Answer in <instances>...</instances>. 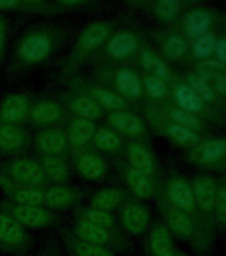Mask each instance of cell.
<instances>
[{
    "label": "cell",
    "mask_w": 226,
    "mask_h": 256,
    "mask_svg": "<svg viewBox=\"0 0 226 256\" xmlns=\"http://www.w3.org/2000/svg\"><path fill=\"white\" fill-rule=\"evenodd\" d=\"M72 35V28L57 22L33 24L15 39L7 59L9 79L25 75L49 63Z\"/></svg>",
    "instance_id": "6da1fadb"
},
{
    "label": "cell",
    "mask_w": 226,
    "mask_h": 256,
    "mask_svg": "<svg viewBox=\"0 0 226 256\" xmlns=\"http://www.w3.org/2000/svg\"><path fill=\"white\" fill-rule=\"evenodd\" d=\"M117 27H119V19H100L91 22L81 28L68 52L67 58L61 64L60 68L61 79L67 80L72 76L77 75V72L84 64L93 62L108 38Z\"/></svg>",
    "instance_id": "7a4b0ae2"
},
{
    "label": "cell",
    "mask_w": 226,
    "mask_h": 256,
    "mask_svg": "<svg viewBox=\"0 0 226 256\" xmlns=\"http://www.w3.org/2000/svg\"><path fill=\"white\" fill-rule=\"evenodd\" d=\"M155 199L161 214V220L171 231L172 235L189 243L200 254H205L209 251V247L213 243L215 232L209 231L204 224L197 222L191 215L171 206L165 200L163 194L160 192V188Z\"/></svg>",
    "instance_id": "3957f363"
},
{
    "label": "cell",
    "mask_w": 226,
    "mask_h": 256,
    "mask_svg": "<svg viewBox=\"0 0 226 256\" xmlns=\"http://www.w3.org/2000/svg\"><path fill=\"white\" fill-rule=\"evenodd\" d=\"M92 79L103 84L117 95L127 100L131 106L144 104V91L141 74L129 64H112L97 62Z\"/></svg>",
    "instance_id": "277c9868"
},
{
    "label": "cell",
    "mask_w": 226,
    "mask_h": 256,
    "mask_svg": "<svg viewBox=\"0 0 226 256\" xmlns=\"http://www.w3.org/2000/svg\"><path fill=\"white\" fill-rule=\"evenodd\" d=\"M141 32L131 26H119L99 52L95 60L112 64H128L135 60L143 47Z\"/></svg>",
    "instance_id": "5b68a950"
},
{
    "label": "cell",
    "mask_w": 226,
    "mask_h": 256,
    "mask_svg": "<svg viewBox=\"0 0 226 256\" xmlns=\"http://www.w3.org/2000/svg\"><path fill=\"white\" fill-rule=\"evenodd\" d=\"M171 95L169 103L176 107L181 108L184 111L189 112L192 115L197 116L199 119L204 120L211 127H221L226 126V118L220 112L215 111L211 106H208L185 82L183 78L177 75L171 83Z\"/></svg>",
    "instance_id": "8992f818"
},
{
    "label": "cell",
    "mask_w": 226,
    "mask_h": 256,
    "mask_svg": "<svg viewBox=\"0 0 226 256\" xmlns=\"http://www.w3.org/2000/svg\"><path fill=\"white\" fill-rule=\"evenodd\" d=\"M185 158L192 166L204 172L226 174V134L205 136L195 147L185 151Z\"/></svg>",
    "instance_id": "52a82bcc"
},
{
    "label": "cell",
    "mask_w": 226,
    "mask_h": 256,
    "mask_svg": "<svg viewBox=\"0 0 226 256\" xmlns=\"http://www.w3.org/2000/svg\"><path fill=\"white\" fill-rule=\"evenodd\" d=\"M68 90L75 92H80L83 95L91 98L105 114L117 111H135L133 106L124 100L116 92L109 90L103 84L97 83L92 78H84V76L75 75L69 79L64 80Z\"/></svg>",
    "instance_id": "ba28073f"
},
{
    "label": "cell",
    "mask_w": 226,
    "mask_h": 256,
    "mask_svg": "<svg viewBox=\"0 0 226 256\" xmlns=\"http://www.w3.org/2000/svg\"><path fill=\"white\" fill-rule=\"evenodd\" d=\"M141 108H143V114L147 126H149L156 134H159L160 136L168 139L177 147L184 148L185 151L195 147L196 144L200 143V140L204 138V136L199 135V134H196L191 130H187V128L181 127L179 124L168 120L165 116L160 114L159 110L153 104L144 103Z\"/></svg>",
    "instance_id": "9c48e42d"
},
{
    "label": "cell",
    "mask_w": 226,
    "mask_h": 256,
    "mask_svg": "<svg viewBox=\"0 0 226 256\" xmlns=\"http://www.w3.org/2000/svg\"><path fill=\"white\" fill-rule=\"evenodd\" d=\"M0 175L16 186L45 188L49 183L44 176L37 159L28 156H15L0 163Z\"/></svg>",
    "instance_id": "30bf717a"
},
{
    "label": "cell",
    "mask_w": 226,
    "mask_h": 256,
    "mask_svg": "<svg viewBox=\"0 0 226 256\" xmlns=\"http://www.w3.org/2000/svg\"><path fill=\"white\" fill-rule=\"evenodd\" d=\"M160 192L163 194L168 203L173 206L175 208L180 211L185 212L192 218H195L197 222L204 224L209 231L215 232L212 228H209L200 216L197 207H196L195 198H193V191H192L191 180L187 179L179 172H171L169 175L165 178L163 183L159 186Z\"/></svg>",
    "instance_id": "8fae6325"
},
{
    "label": "cell",
    "mask_w": 226,
    "mask_h": 256,
    "mask_svg": "<svg viewBox=\"0 0 226 256\" xmlns=\"http://www.w3.org/2000/svg\"><path fill=\"white\" fill-rule=\"evenodd\" d=\"M0 211L25 230H47L60 224L59 215L44 206H24L3 199L0 200Z\"/></svg>",
    "instance_id": "7c38bea8"
},
{
    "label": "cell",
    "mask_w": 226,
    "mask_h": 256,
    "mask_svg": "<svg viewBox=\"0 0 226 256\" xmlns=\"http://www.w3.org/2000/svg\"><path fill=\"white\" fill-rule=\"evenodd\" d=\"M217 14L213 8L204 4L189 3L176 23V31L191 43L195 39L215 31Z\"/></svg>",
    "instance_id": "4fadbf2b"
},
{
    "label": "cell",
    "mask_w": 226,
    "mask_h": 256,
    "mask_svg": "<svg viewBox=\"0 0 226 256\" xmlns=\"http://www.w3.org/2000/svg\"><path fill=\"white\" fill-rule=\"evenodd\" d=\"M69 230L79 239L113 252H127L131 248V240L121 230H108L75 219Z\"/></svg>",
    "instance_id": "5bb4252c"
},
{
    "label": "cell",
    "mask_w": 226,
    "mask_h": 256,
    "mask_svg": "<svg viewBox=\"0 0 226 256\" xmlns=\"http://www.w3.org/2000/svg\"><path fill=\"white\" fill-rule=\"evenodd\" d=\"M196 207L208 227L216 231L215 207L219 191V179L208 172H199L191 179Z\"/></svg>",
    "instance_id": "9a60e30c"
},
{
    "label": "cell",
    "mask_w": 226,
    "mask_h": 256,
    "mask_svg": "<svg viewBox=\"0 0 226 256\" xmlns=\"http://www.w3.org/2000/svg\"><path fill=\"white\" fill-rule=\"evenodd\" d=\"M68 119H69V114L57 98L43 96L39 99H33L32 102L28 123L39 130H44V128L60 127L61 124L67 123Z\"/></svg>",
    "instance_id": "2e32d148"
},
{
    "label": "cell",
    "mask_w": 226,
    "mask_h": 256,
    "mask_svg": "<svg viewBox=\"0 0 226 256\" xmlns=\"http://www.w3.org/2000/svg\"><path fill=\"white\" fill-rule=\"evenodd\" d=\"M117 212V223L125 235L143 236L151 227V211L143 200L132 196Z\"/></svg>",
    "instance_id": "e0dca14e"
},
{
    "label": "cell",
    "mask_w": 226,
    "mask_h": 256,
    "mask_svg": "<svg viewBox=\"0 0 226 256\" xmlns=\"http://www.w3.org/2000/svg\"><path fill=\"white\" fill-rule=\"evenodd\" d=\"M112 160L131 196L139 200L155 199L156 194L159 191L160 182L131 167L129 164L125 163L121 156H116Z\"/></svg>",
    "instance_id": "ac0fdd59"
},
{
    "label": "cell",
    "mask_w": 226,
    "mask_h": 256,
    "mask_svg": "<svg viewBox=\"0 0 226 256\" xmlns=\"http://www.w3.org/2000/svg\"><path fill=\"white\" fill-rule=\"evenodd\" d=\"M107 126L125 140L149 144V132L145 120L135 111H117L105 114Z\"/></svg>",
    "instance_id": "d6986e66"
},
{
    "label": "cell",
    "mask_w": 226,
    "mask_h": 256,
    "mask_svg": "<svg viewBox=\"0 0 226 256\" xmlns=\"http://www.w3.org/2000/svg\"><path fill=\"white\" fill-rule=\"evenodd\" d=\"M153 42L156 44L155 51L168 64L181 63L188 59L189 42L183 35H180L175 28L163 27L155 31Z\"/></svg>",
    "instance_id": "ffe728a7"
},
{
    "label": "cell",
    "mask_w": 226,
    "mask_h": 256,
    "mask_svg": "<svg viewBox=\"0 0 226 256\" xmlns=\"http://www.w3.org/2000/svg\"><path fill=\"white\" fill-rule=\"evenodd\" d=\"M32 236L21 226L0 211V251L11 255H24L31 248Z\"/></svg>",
    "instance_id": "44dd1931"
},
{
    "label": "cell",
    "mask_w": 226,
    "mask_h": 256,
    "mask_svg": "<svg viewBox=\"0 0 226 256\" xmlns=\"http://www.w3.org/2000/svg\"><path fill=\"white\" fill-rule=\"evenodd\" d=\"M121 158L131 167L159 182V163L148 143L127 140Z\"/></svg>",
    "instance_id": "7402d4cb"
},
{
    "label": "cell",
    "mask_w": 226,
    "mask_h": 256,
    "mask_svg": "<svg viewBox=\"0 0 226 256\" xmlns=\"http://www.w3.org/2000/svg\"><path fill=\"white\" fill-rule=\"evenodd\" d=\"M33 98L29 92L16 91L8 94L0 102V124L23 126L28 122Z\"/></svg>",
    "instance_id": "603a6c76"
},
{
    "label": "cell",
    "mask_w": 226,
    "mask_h": 256,
    "mask_svg": "<svg viewBox=\"0 0 226 256\" xmlns=\"http://www.w3.org/2000/svg\"><path fill=\"white\" fill-rule=\"evenodd\" d=\"M75 171L83 179L88 182H97L108 175L109 167L105 158L93 148H87L83 151L69 155Z\"/></svg>",
    "instance_id": "cb8c5ba5"
},
{
    "label": "cell",
    "mask_w": 226,
    "mask_h": 256,
    "mask_svg": "<svg viewBox=\"0 0 226 256\" xmlns=\"http://www.w3.org/2000/svg\"><path fill=\"white\" fill-rule=\"evenodd\" d=\"M32 147L35 148L39 156L69 158V147L64 128L51 127L39 130L32 138Z\"/></svg>",
    "instance_id": "d4e9b609"
},
{
    "label": "cell",
    "mask_w": 226,
    "mask_h": 256,
    "mask_svg": "<svg viewBox=\"0 0 226 256\" xmlns=\"http://www.w3.org/2000/svg\"><path fill=\"white\" fill-rule=\"evenodd\" d=\"M128 6L141 8L152 15L163 27L173 28L189 3L180 0H156V2H128Z\"/></svg>",
    "instance_id": "484cf974"
},
{
    "label": "cell",
    "mask_w": 226,
    "mask_h": 256,
    "mask_svg": "<svg viewBox=\"0 0 226 256\" xmlns=\"http://www.w3.org/2000/svg\"><path fill=\"white\" fill-rule=\"evenodd\" d=\"M83 199V190L69 184H51L44 188V207L53 212L79 207Z\"/></svg>",
    "instance_id": "4316f807"
},
{
    "label": "cell",
    "mask_w": 226,
    "mask_h": 256,
    "mask_svg": "<svg viewBox=\"0 0 226 256\" xmlns=\"http://www.w3.org/2000/svg\"><path fill=\"white\" fill-rule=\"evenodd\" d=\"M56 98L63 104L69 116L84 118V119L93 120V122L105 116V112L91 98L80 92L67 90V91L59 92Z\"/></svg>",
    "instance_id": "83f0119b"
},
{
    "label": "cell",
    "mask_w": 226,
    "mask_h": 256,
    "mask_svg": "<svg viewBox=\"0 0 226 256\" xmlns=\"http://www.w3.org/2000/svg\"><path fill=\"white\" fill-rule=\"evenodd\" d=\"M32 146V136L23 126L0 124V154L9 158L23 156Z\"/></svg>",
    "instance_id": "f1b7e54d"
},
{
    "label": "cell",
    "mask_w": 226,
    "mask_h": 256,
    "mask_svg": "<svg viewBox=\"0 0 226 256\" xmlns=\"http://www.w3.org/2000/svg\"><path fill=\"white\" fill-rule=\"evenodd\" d=\"M97 124L93 120L69 116L65 123V135H67L69 155L75 152L83 151L92 147V138L97 130Z\"/></svg>",
    "instance_id": "f546056e"
},
{
    "label": "cell",
    "mask_w": 226,
    "mask_h": 256,
    "mask_svg": "<svg viewBox=\"0 0 226 256\" xmlns=\"http://www.w3.org/2000/svg\"><path fill=\"white\" fill-rule=\"evenodd\" d=\"M139 67L141 70V74L145 75L155 76L157 79H161L163 82L171 83L177 78L175 71L172 70L171 64H168L161 56L155 51V48L148 46L147 43L143 44V47L140 50L139 55L136 58Z\"/></svg>",
    "instance_id": "4dcf8cb0"
},
{
    "label": "cell",
    "mask_w": 226,
    "mask_h": 256,
    "mask_svg": "<svg viewBox=\"0 0 226 256\" xmlns=\"http://www.w3.org/2000/svg\"><path fill=\"white\" fill-rule=\"evenodd\" d=\"M0 12H15L44 18H52L61 14L55 0H0Z\"/></svg>",
    "instance_id": "1f68e13d"
},
{
    "label": "cell",
    "mask_w": 226,
    "mask_h": 256,
    "mask_svg": "<svg viewBox=\"0 0 226 256\" xmlns=\"http://www.w3.org/2000/svg\"><path fill=\"white\" fill-rule=\"evenodd\" d=\"M145 248L149 256H175L176 247L173 243V235L163 220H157L147 232Z\"/></svg>",
    "instance_id": "d6a6232c"
},
{
    "label": "cell",
    "mask_w": 226,
    "mask_h": 256,
    "mask_svg": "<svg viewBox=\"0 0 226 256\" xmlns=\"http://www.w3.org/2000/svg\"><path fill=\"white\" fill-rule=\"evenodd\" d=\"M191 70L211 86L212 90L226 107V67H224L217 60L208 59L195 63Z\"/></svg>",
    "instance_id": "836d02e7"
},
{
    "label": "cell",
    "mask_w": 226,
    "mask_h": 256,
    "mask_svg": "<svg viewBox=\"0 0 226 256\" xmlns=\"http://www.w3.org/2000/svg\"><path fill=\"white\" fill-rule=\"evenodd\" d=\"M155 106V104H153ZM160 111L161 115H164L168 120H171L173 123L179 124L181 127L191 130V131L196 132L201 136H208V134H211V126H208L204 120L199 119L197 116L192 115L189 112L184 111L181 108L176 107L172 103H164L160 106H155Z\"/></svg>",
    "instance_id": "e575fe53"
},
{
    "label": "cell",
    "mask_w": 226,
    "mask_h": 256,
    "mask_svg": "<svg viewBox=\"0 0 226 256\" xmlns=\"http://www.w3.org/2000/svg\"><path fill=\"white\" fill-rule=\"evenodd\" d=\"M60 240L68 256H117L107 248L87 243L73 235L69 228H60Z\"/></svg>",
    "instance_id": "d590c367"
},
{
    "label": "cell",
    "mask_w": 226,
    "mask_h": 256,
    "mask_svg": "<svg viewBox=\"0 0 226 256\" xmlns=\"http://www.w3.org/2000/svg\"><path fill=\"white\" fill-rule=\"evenodd\" d=\"M125 142L127 140L105 124L99 126L96 130L95 135L92 138V148L100 154H107L112 158H116L123 155Z\"/></svg>",
    "instance_id": "8d00e7d4"
},
{
    "label": "cell",
    "mask_w": 226,
    "mask_h": 256,
    "mask_svg": "<svg viewBox=\"0 0 226 256\" xmlns=\"http://www.w3.org/2000/svg\"><path fill=\"white\" fill-rule=\"evenodd\" d=\"M129 198H132L131 194L127 190L117 187H107L101 188L96 191L89 199V206L101 210L105 212L119 211L120 207L127 202Z\"/></svg>",
    "instance_id": "74e56055"
},
{
    "label": "cell",
    "mask_w": 226,
    "mask_h": 256,
    "mask_svg": "<svg viewBox=\"0 0 226 256\" xmlns=\"http://www.w3.org/2000/svg\"><path fill=\"white\" fill-rule=\"evenodd\" d=\"M37 160L49 186L68 184L71 179V168L68 159L60 156H39Z\"/></svg>",
    "instance_id": "f35d334b"
},
{
    "label": "cell",
    "mask_w": 226,
    "mask_h": 256,
    "mask_svg": "<svg viewBox=\"0 0 226 256\" xmlns=\"http://www.w3.org/2000/svg\"><path fill=\"white\" fill-rule=\"evenodd\" d=\"M183 79L208 106H211L215 111L220 112L221 115H224L226 118V107L223 104V102L219 99V96L216 95V92L212 90L211 86L201 76L197 75L195 71L189 70V71L185 72Z\"/></svg>",
    "instance_id": "ab89813d"
},
{
    "label": "cell",
    "mask_w": 226,
    "mask_h": 256,
    "mask_svg": "<svg viewBox=\"0 0 226 256\" xmlns=\"http://www.w3.org/2000/svg\"><path fill=\"white\" fill-rule=\"evenodd\" d=\"M73 219L81 220V222L99 226V227L108 228V230H120L117 218L113 214L97 210L89 204L88 206L80 204L79 207L73 208Z\"/></svg>",
    "instance_id": "60d3db41"
},
{
    "label": "cell",
    "mask_w": 226,
    "mask_h": 256,
    "mask_svg": "<svg viewBox=\"0 0 226 256\" xmlns=\"http://www.w3.org/2000/svg\"><path fill=\"white\" fill-rule=\"evenodd\" d=\"M141 83H143L144 99H145L144 103L160 106V104L169 102L171 87L168 83L161 79H157L155 76L145 75V74H141Z\"/></svg>",
    "instance_id": "b9f144b4"
},
{
    "label": "cell",
    "mask_w": 226,
    "mask_h": 256,
    "mask_svg": "<svg viewBox=\"0 0 226 256\" xmlns=\"http://www.w3.org/2000/svg\"><path fill=\"white\" fill-rule=\"evenodd\" d=\"M219 35L217 32L212 31L204 36H200L197 39L189 43V54L188 59L195 60L196 63L204 62V60L213 59L215 55L216 43H217Z\"/></svg>",
    "instance_id": "7bdbcfd3"
},
{
    "label": "cell",
    "mask_w": 226,
    "mask_h": 256,
    "mask_svg": "<svg viewBox=\"0 0 226 256\" xmlns=\"http://www.w3.org/2000/svg\"><path fill=\"white\" fill-rule=\"evenodd\" d=\"M215 227L216 230L226 231V175L219 179V191L215 207Z\"/></svg>",
    "instance_id": "ee69618b"
},
{
    "label": "cell",
    "mask_w": 226,
    "mask_h": 256,
    "mask_svg": "<svg viewBox=\"0 0 226 256\" xmlns=\"http://www.w3.org/2000/svg\"><path fill=\"white\" fill-rule=\"evenodd\" d=\"M55 4L61 14H65V12L93 11L101 6V2H96V0H55Z\"/></svg>",
    "instance_id": "f6af8a7d"
},
{
    "label": "cell",
    "mask_w": 226,
    "mask_h": 256,
    "mask_svg": "<svg viewBox=\"0 0 226 256\" xmlns=\"http://www.w3.org/2000/svg\"><path fill=\"white\" fill-rule=\"evenodd\" d=\"M8 44H9V22L5 14L0 12V72L3 70L8 56Z\"/></svg>",
    "instance_id": "bcb514c9"
},
{
    "label": "cell",
    "mask_w": 226,
    "mask_h": 256,
    "mask_svg": "<svg viewBox=\"0 0 226 256\" xmlns=\"http://www.w3.org/2000/svg\"><path fill=\"white\" fill-rule=\"evenodd\" d=\"M213 59L217 60L219 63H221L224 67H226V35H219L217 43H216L215 55Z\"/></svg>",
    "instance_id": "7dc6e473"
},
{
    "label": "cell",
    "mask_w": 226,
    "mask_h": 256,
    "mask_svg": "<svg viewBox=\"0 0 226 256\" xmlns=\"http://www.w3.org/2000/svg\"><path fill=\"white\" fill-rule=\"evenodd\" d=\"M40 256H64V252L61 250V246H60L59 242L51 239L44 244Z\"/></svg>",
    "instance_id": "c3c4849f"
},
{
    "label": "cell",
    "mask_w": 226,
    "mask_h": 256,
    "mask_svg": "<svg viewBox=\"0 0 226 256\" xmlns=\"http://www.w3.org/2000/svg\"><path fill=\"white\" fill-rule=\"evenodd\" d=\"M175 256H191V255H188L187 252H184V251H180V250H176V254Z\"/></svg>",
    "instance_id": "681fc988"
},
{
    "label": "cell",
    "mask_w": 226,
    "mask_h": 256,
    "mask_svg": "<svg viewBox=\"0 0 226 256\" xmlns=\"http://www.w3.org/2000/svg\"><path fill=\"white\" fill-rule=\"evenodd\" d=\"M224 30H225V35H226V16H225V19H224Z\"/></svg>",
    "instance_id": "f907efd6"
},
{
    "label": "cell",
    "mask_w": 226,
    "mask_h": 256,
    "mask_svg": "<svg viewBox=\"0 0 226 256\" xmlns=\"http://www.w3.org/2000/svg\"><path fill=\"white\" fill-rule=\"evenodd\" d=\"M224 175H226V174H224Z\"/></svg>",
    "instance_id": "816d5d0a"
}]
</instances>
